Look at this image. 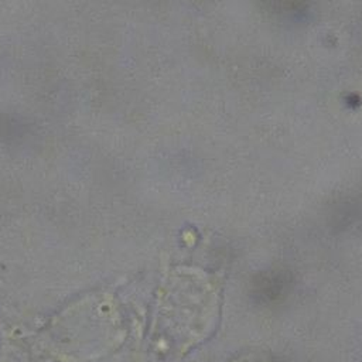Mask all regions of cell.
Listing matches in <instances>:
<instances>
[]
</instances>
